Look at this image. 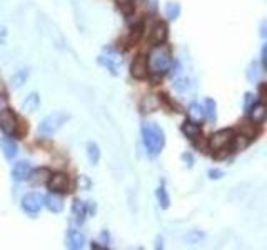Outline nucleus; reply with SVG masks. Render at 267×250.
I'll use <instances>...</instances> for the list:
<instances>
[{"mask_svg": "<svg viewBox=\"0 0 267 250\" xmlns=\"http://www.w3.org/2000/svg\"><path fill=\"white\" fill-rule=\"evenodd\" d=\"M142 142H144L145 150L150 157L159 155L165 145L164 132H162V128L157 124L145 122L142 125Z\"/></svg>", "mask_w": 267, "mask_h": 250, "instance_id": "obj_1", "label": "nucleus"}, {"mask_svg": "<svg viewBox=\"0 0 267 250\" xmlns=\"http://www.w3.org/2000/svg\"><path fill=\"white\" fill-rule=\"evenodd\" d=\"M172 65V55H170V50L167 49L165 45H157L150 50L149 59H147V67L152 74L162 75L165 74L167 70Z\"/></svg>", "mask_w": 267, "mask_h": 250, "instance_id": "obj_2", "label": "nucleus"}, {"mask_svg": "<svg viewBox=\"0 0 267 250\" xmlns=\"http://www.w3.org/2000/svg\"><path fill=\"white\" fill-rule=\"evenodd\" d=\"M69 114L65 112H54L50 114L49 117H45L39 125V132L42 135H54L55 132H59L64 124L69 120Z\"/></svg>", "mask_w": 267, "mask_h": 250, "instance_id": "obj_3", "label": "nucleus"}, {"mask_svg": "<svg viewBox=\"0 0 267 250\" xmlns=\"http://www.w3.org/2000/svg\"><path fill=\"white\" fill-rule=\"evenodd\" d=\"M99 64L106 67L112 75H119V70L122 67V55L112 47H106L99 55Z\"/></svg>", "mask_w": 267, "mask_h": 250, "instance_id": "obj_4", "label": "nucleus"}, {"mask_svg": "<svg viewBox=\"0 0 267 250\" xmlns=\"http://www.w3.org/2000/svg\"><path fill=\"white\" fill-rule=\"evenodd\" d=\"M234 137H236V133H234L232 128H222V130L216 132L211 137V140L207 142V147L214 152L221 150V148H226V147H232Z\"/></svg>", "mask_w": 267, "mask_h": 250, "instance_id": "obj_5", "label": "nucleus"}, {"mask_svg": "<svg viewBox=\"0 0 267 250\" xmlns=\"http://www.w3.org/2000/svg\"><path fill=\"white\" fill-rule=\"evenodd\" d=\"M0 128L5 135H13L18 128V120L15 117V114L12 110H8L7 107L3 110H0Z\"/></svg>", "mask_w": 267, "mask_h": 250, "instance_id": "obj_6", "label": "nucleus"}, {"mask_svg": "<svg viewBox=\"0 0 267 250\" xmlns=\"http://www.w3.org/2000/svg\"><path fill=\"white\" fill-rule=\"evenodd\" d=\"M44 207V197L40 194H27L22 199V210L28 215H37Z\"/></svg>", "mask_w": 267, "mask_h": 250, "instance_id": "obj_7", "label": "nucleus"}, {"mask_svg": "<svg viewBox=\"0 0 267 250\" xmlns=\"http://www.w3.org/2000/svg\"><path fill=\"white\" fill-rule=\"evenodd\" d=\"M47 185H49V189L52 192H55V194H64V192H67V189H69V177L65 174H62V172L52 174L50 179L47 180Z\"/></svg>", "mask_w": 267, "mask_h": 250, "instance_id": "obj_8", "label": "nucleus"}, {"mask_svg": "<svg viewBox=\"0 0 267 250\" xmlns=\"http://www.w3.org/2000/svg\"><path fill=\"white\" fill-rule=\"evenodd\" d=\"M32 175V165L25 160H20L13 165L12 169V179L15 182H25L30 179Z\"/></svg>", "mask_w": 267, "mask_h": 250, "instance_id": "obj_9", "label": "nucleus"}, {"mask_svg": "<svg viewBox=\"0 0 267 250\" xmlns=\"http://www.w3.org/2000/svg\"><path fill=\"white\" fill-rule=\"evenodd\" d=\"M147 72H149V67H147V59H145V57L144 55L135 57L134 62H132V65H131V74H132L134 79H137V80L145 79Z\"/></svg>", "mask_w": 267, "mask_h": 250, "instance_id": "obj_10", "label": "nucleus"}, {"mask_svg": "<svg viewBox=\"0 0 267 250\" xmlns=\"http://www.w3.org/2000/svg\"><path fill=\"white\" fill-rule=\"evenodd\" d=\"M0 147H2L3 157H5L7 160H13V158L17 157L18 145H17V142L13 140L10 135H5V137L0 138Z\"/></svg>", "mask_w": 267, "mask_h": 250, "instance_id": "obj_11", "label": "nucleus"}, {"mask_svg": "<svg viewBox=\"0 0 267 250\" xmlns=\"http://www.w3.org/2000/svg\"><path fill=\"white\" fill-rule=\"evenodd\" d=\"M84 245H85L84 234L77 229H69V232H67V247L70 250H79L84 249Z\"/></svg>", "mask_w": 267, "mask_h": 250, "instance_id": "obj_12", "label": "nucleus"}, {"mask_svg": "<svg viewBox=\"0 0 267 250\" xmlns=\"http://www.w3.org/2000/svg\"><path fill=\"white\" fill-rule=\"evenodd\" d=\"M44 205L50 210V212H54V214H59V212H62V210H64V200H62V197L57 195L55 192H52L50 195L45 197V199H44Z\"/></svg>", "mask_w": 267, "mask_h": 250, "instance_id": "obj_13", "label": "nucleus"}, {"mask_svg": "<svg viewBox=\"0 0 267 250\" xmlns=\"http://www.w3.org/2000/svg\"><path fill=\"white\" fill-rule=\"evenodd\" d=\"M167 35H169V28H167L165 23L164 22L155 23L154 28H152V42H154V44H157V45L164 44Z\"/></svg>", "mask_w": 267, "mask_h": 250, "instance_id": "obj_14", "label": "nucleus"}, {"mask_svg": "<svg viewBox=\"0 0 267 250\" xmlns=\"http://www.w3.org/2000/svg\"><path fill=\"white\" fill-rule=\"evenodd\" d=\"M72 214L75 217V222L77 224H84L85 222V217H87V204L79 199L74 200V205H72Z\"/></svg>", "mask_w": 267, "mask_h": 250, "instance_id": "obj_15", "label": "nucleus"}, {"mask_svg": "<svg viewBox=\"0 0 267 250\" xmlns=\"http://www.w3.org/2000/svg\"><path fill=\"white\" fill-rule=\"evenodd\" d=\"M249 114H251L252 122H256V124H262V122H264V120H266V114H267L266 105L262 104V102H257V104H254V105H252V107H251Z\"/></svg>", "mask_w": 267, "mask_h": 250, "instance_id": "obj_16", "label": "nucleus"}, {"mask_svg": "<svg viewBox=\"0 0 267 250\" xmlns=\"http://www.w3.org/2000/svg\"><path fill=\"white\" fill-rule=\"evenodd\" d=\"M182 132L185 137L190 138V140H195V138L200 137V125L192 122V120H189V122H185L182 125Z\"/></svg>", "mask_w": 267, "mask_h": 250, "instance_id": "obj_17", "label": "nucleus"}, {"mask_svg": "<svg viewBox=\"0 0 267 250\" xmlns=\"http://www.w3.org/2000/svg\"><path fill=\"white\" fill-rule=\"evenodd\" d=\"M39 104H40L39 94L32 92V94H28L25 100L22 102V110H25V112H35V110L39 109Z\"/></svg>", "mask_w": 267, "mask_h": 250, "instance_id": "obj_18", "label": "nucleus"}, {"mask_svg": "<svg viewBox=\"0 0 267 250\" xmlns=\"http://www.w3.org/2000/svg\"><path fill=\"white\" fill-rule=\"evenodd\" d=\"M52 172L49 169H45V167H42V169H37L35 172L32 170V175L30 179L35 185H42V184H47V180L50 179Z\"/></svg>", "mask_w": 267, "mask_h": 250, "instance_id": "obj_19", "label": "nucleus"}, {"mask_svg": "<svg viewBox=\"0 0 267 250\" xmlns=\"http://www.w3.org/2000/svg\"><path fill=\"white\" fill-rule=\"evenodd\" d=\"M189 117L192 122L195 124H200L204 119H206V114H204V107L200 104H190V107H189Z\"/></svg>", "mask_w": 267, "mask_h": 250, "instance_id": "obj_20", "label": "nucleus"}, {"mask_svg": "<svg viewBox=\"0 0 267 250\" xmlns=\"http://www.w3.org/2000/svg\"><path fill=\"white\" fill-rule=\"evenodd\" d=\"M28 75H30V70H28V69H22V70H18L17 74H13V75H12V79H10V85H12L13 89H20L22 85L27 82Z\"/></svg>", "mask_w": 267, "mask_h": 250, "instance_id": "obj_21", "label": "nucleus"}, {"mask_svg": "<svg viewBox=\"0 0 267 250\" xmlns=\"http://www.w3.org/2000/svg\"><path fill=\"white\" fill-rule=\"evenodd\" d=\"M261 74H262V70H261V65L257 64V62H251L249 67H247V70H246V75H247V80L249 82H257L261 79Z\"/></svg>", "mask_w": 267, "mask_h": 250, "instance_id": "obj_22", "label": "nucleus"}, {"mask_svg": "<svg viewBox=\"0 0 267 250\" xmlns=\"http://www.w3.org/2000/svg\"><path fill=\"white\" fill-rule=\"evenodd\" d=\"M155 197H157V202H159V205H160V209H169V205H170V197L169 194H167V190H165V187L164 185H160L159 189L155 190Z\"/></svg>", "mask_w": 267, "mask_h": 250, "instance_id": "obj_23", "label": "nucleus"}, {"mask_svg": "<svg viewBox=\"0 0 267 250\" xmlns=\"http://www.w3.org/2000/svg\"><path fill=\"white\" fill-rule=\"evenodd\" d=\"M174 80V89L177 90V92L180 94H185V92H189V89H190V80L187 79V77H182V75H179V77H175Z\"/></svg>", "mask_w": 267, "mask_h": 250, "instance_id": "obj_24", "label": "nucleus"}, {"mask_svg": "<svg viewBox=\"0 0 267 250\" xmlns=\"http://www.w3.org/2000/svg\"><path fill=\"white\" fill-rule=\"evenodd\" d=\"M87 157H89V162L95 165V163H99L100 160V148L97 143L94 142H89L87 143Z\"/></svg>", "mask_w": 267, "mask_h": 250, "instance_id": "obj_25", "label": "nucleus"}, {"mask_svg": "<svg viewBox=\"0 0 267 250\" xmlns=\"http://www.w3.org/2000/svg\"><path fill=\"white\" fill-rule=\"evenodd\" d=\"M165 15L169 20H175L180 15V5L177 2H169L165 5Z\"/></svg>", "mask_w": 267, "mask_h": 250, "instance_id": "obj_26", "label": "nucleus"}, {"mask_svg": "<svg viewBox=\"0 0 267 250\" xmlns=\"http://www.w3.org/2000/svg\"><path fill=\"white\" fill-rule=\"evenodd\" d=\"M204 114H206V117L214 122L217 117V112H216V102H214L212 99H206V102H204Z\"/></svg>", "mask_w": 267, "mask_h": 250, "instance_id": "obj_27", "label": "nucleus"}, {"mask_svg": "<svg viewBox=\"0 0 267 250\" xmlns=\"http://www.w3.org/2000/svg\"><path fill=\"white\" fill-rule=\"evenodd\" d=\"M159 107V100L154 95H149V97H145L142 100V109H144V112H152V110H155Z\"/></svg>", "mask_w": 267, "mask_h": 250, "instance_id": "obj_28", "label": "nucleus"}, {"mask_svg": "<svg viewBox=\"0 0 267 250\" xmlns=\"http://www.w3.org/2000/svg\"><path fill=\"white\" fill-rule=\"evenodd\" d=\"M222 177H224V172L222 170H219V169H211V170H209V179L219 180V179H222Z\"/></svg>", "mask_w": 267, "mask_h": 250, "instance_id": "obj_29", "label": "nucleus"}, {"mask_svg": "<svg viewBox=\"0 0 267 250\" xmlns=\"http://www.w3.org/2000/svg\"><path fill=\"white\" fill-rule=\"evenodd\" d=\"M256 104V100H254V95L252 94H246V104H244V109H246V112H249L252 105Z\"/></svg>", "mask_w": 267, "mask_h": 250, "instance_id": "obj_30", "label": "nucleus"}, {"mask_svg": "<svg viewBox=\"0 0 267 250\" xmlns=\"http://www.w3.org/2000/svg\"><path fill=\"white\" fill-rule=\"evenodd\" d=\"M261 60H262V69H267V47H266V45L262 47V57H261Z\"/></svg>", "mask_w": 267, "mask_h": 250, "instance_id": "obj_31", "label": "nucleus"}, {"mask_svg": "<svg viewBox=\"0 0 267 250\" xmlns=\"http://www.w3.org/2000/svg\"><path fill=\"white\" fill-rule=\"evenodd\" d=\"M5 37H7V30H5V28H0V44H3Z\"/></svg>", "mask_w": 267, "mask_h": 250, "instance_id": "obj_32", "label": "nucleus"}, {"mask_svg": "<svg viewBox=\"0 0 267 250\" xmlns=\"http://www.w3.org/2000/svg\"><path fill=\"white\" fill-rule=\"evenodd\" d=\"M7 107V100H5V97H2V95H0V110H3Z\"/></svg>", "mask_w": 267, "mask_h": 250, "instance_id": "obj_33", "label": "nucleus"}, {"mask_svg": "<svg viewBox=\"0 0 267 250\" xmlns=\"http://www.w3.org/2000/svg\"><path fill=\"white\" fill-rule=\"evenodd\" d=\"M264 94H266V84H261V87H259V95H261V99L264 100Z\"/></svg>", "mask_w": 267, "mask_h": 250, "instance_id": "obj_34", "label": "nucleus"}, {"mask_svg": "<svg viewBox=\"0 0 267 250\" xmlns=\"http://www.w3.org/2000/svg\"><path fill=\"white\" fill-rule=\"evenodd\" d=\"M266 25H267V22L264 20V22H262V25H261V35L262 37H266Z\"/></svg>", "mask_w": 267, "mask_h": 250, "instance_id": "obj_35", "label": "nucleus"}, {"mask_svg": "<svg viewBox=\"0 0 267 250\" xmlns=\"http://www.w3.org/2000/svg\"><path fill=\"white\" fill-rule=\"evenodd\" d=\"M182 158H184L185 162H189V165H192V157H190V155H187V153H184Z\"/></svg>", "mask_w": 267, "mask_h": 250, "instance_id": "obj_36", "label": "nucleus"}, {"mask_svg": "<svg viewBox=\"0 0 267 250\" xmlns=\"http://www.w3.org/2000/svg\"><path fill=\"white\" fill-rule=\"evenodd\" d=\"M119 3H126V2H129V0H117Z\"/></svg>", "mask_w": 267, "mask_h": 250, "instance_id": "obj_37", "label": "nucleus"}]
</instances>
